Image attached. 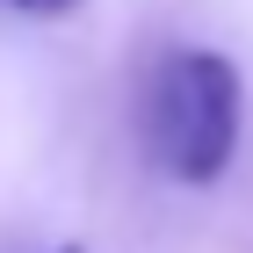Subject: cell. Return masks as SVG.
<instances>
[{
	"label": "cell",
	"instance_id": "7a4b0ae2",
	"mask_svg": "<svg viewBox=\"0 0 253 253\" xmlns=\"http://www.w3.org/2000/svg\"><path fill=\"white\" fill-rule=\"evenodd\" d=\"M0 7H15V15H29V22H58V15H73L80 0H0Z\"/></svg>",
	"mask_w": 253,
	"mask_h": 253
},
{
	"label": "cell",
	"instance_id": "6da1fadb",
	"mask_svg": "<svg viewBox=\"0 0 253 253\" xmlns=\"http://www.w3.org/2000/svg\"><path fill=\"white\" fill-rule=\"evenodd\" d=\"M239 116H246L239 65L224 51H174L152 80V116H145L159 174L210 188L239 152Z\"/></svg>",
	"mask_w": 253,
	"mask_h": 253
},
{
	"label": "cell",
	"instance_id": "3957f363",
	"mask_svg": "<svg viewBox=\"0 0 253 253\" xmlns=\"http://www.w3.org/2000/svg\"><path fill=\"white\" fill-rule=\"evenodd\" d=\"M58 253H87V246H58Z\"/></svg>",
	"mask_w": 253,
	"mask_h": 253
}]
</instances>
